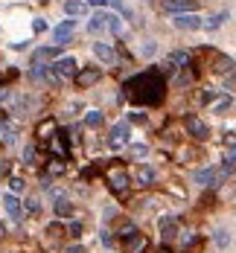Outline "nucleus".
I'll return each mask as SVG.
<instances>
[{
	"label": "nucleus",
	"mask_w": 236,
	"mask_h": 253,
	"mask_svg": "<svg viewBox=\"0 0 236 253\" xmlns=\"http://www.w3.org/2000/svg\"><path fill=\"white\" fill-rule=\"evenodd\" d=\"M158 253H172V251H167V248H161V251H158Z\"/></svg>",
	"instance_id": "obj_43"
},
{
	"label": "nucleus",
	"mask_w": 236,
	"mask_h": 253,
	"mask_svg": "<svg viewBox=\"0 0 236 253\" xmlns=\"http://www.w3.org/2000/svg\"><path fill=\"white\" fill-rule=\"evenodd\" d=\"M187 131H190V137H196V140H207V137H210L207 123H202L199 117H187Z\"/></svg>",
	"instance_id": "obj_11"
},
{
	"label": "nucleus",
	"mask_w": 236,
	"mask_h": 253,
	"mask_svg": "<svg viewBox=\"0 0 236 253\" xmlns=\"http://www.w3.org/2000/svg\"><path fill=\"white\" fill-rule=\"evenodd\" d=\"M178 230H181V227H178V219H164V221H161V236H164V242H172V239L178 236Z\"/></svg>",
	"instance_id": "obj_15"
},
{
	"label": "nucleus",
	"mask_w": 236,
	"mask_h": 253,
	"mask_svg": "<svg viewBox=\"0 0 236 253\" xmlns=\"http://www.w3.org/2000/svg\"><path fill=\"white\" fill-rule=\"evenodd\" d=\"M169 67H187L190 64V53L187 50H175V53H169Z\"/></svg>",
	"instance_id": "obj_17"
},
{
	"label": "nucleus",
	"mask_w": 236,
	"mask_h": 253,
	"mask_svg": "<svg viewBox=\"0 0 236 253\" xmlns=\"http://www.w3.org/2000/svg\"><path fill=\"white\" fill-rule=\"evenodd\" d=\"M228 18H231L228 12H216V15H213L210 21H204V30H210V32H213V30H219V27H222V24H225Z\"/></svg>",
	"instance_id": "obj_21"
},
{
	"label": "nucleus",
	"mask_w": 236,
	"mask_h": 253,
	"mask_svg": "<svg viewBox=\"0 0 236 253\" xmlns=\"http://www.w3.org/2000/svg\"><path fill=\"white\" fill-rule=\"evenodd\" d=\"M47 172H50V175H62V172H65V163H62L59 158L50 160V163H47Z\"/></svg>",
	"instance_id": "obj_30"
},
{
	"label": "nucleus",
	"mask_w": 236,
	"mask_h": 253,
	"mask_svg": "<svg viewBox=\"0 0 236 253\" xmlns=\"http://www.w3.org/2000/svg\"><path fill=\"white\" fill-rule=\"evenodd\" d=\"M73 32H76V21H62V24L53 30V41H56V47L67 44L70 38H73Z\"/></svg>",
	"instance_id": "obj_9"
},
{
	"label": "nucleus",
	"mask_w": 236,
	"mask_h": 253,
	"mask_svg": "<svg viewBox=\"0 0 236 253\" xmlns=\"http://www.w3.org/2000/svg\"><path fill=\"white\" fill-rule=\"evenodd\" d=\"M94 56L105 64H117V53H114V47L111 44H105V41H97L94 44Z\"/></svg>",
	"instance_id": "obj_12"
},
{
	"label": "nucleus",
	"mask_w": 236,
	"mask_h": 253,
	"mask_svg": "<svg viewBox=\"0 0 236 253\" xmlns=\"http://www.w3.org/2000/svg\"><path fill=\"white\" fill-rule=\"evenodd\" d=\"M167 9L175 12V15H184V12H193L196 3H193V0H167Z\"/></svg>",
	"instance_id": "obj_16"
},
{
	"label": "nucleus",
	"mask_w": 236,
	"mask_h": 253,
	"mask_svg": "<svg viewBox=\"0 0 236 253\" xmlns=\"http://www.w3.org/2000/svg\"><path fill=\"white\" fill-rule=\"evenodd\" d=\"M47 146H50V155H53V158H59V160H65V158H67V152H70V149H67V137H65V134H59V131L47 140Z\"/></svg>",
	"instance_id": "obj_8"
},
{
	"label": "nucleus",
	"mask_w": 236,
	"mask_h": 253,
	"mask_svg": "<svg viewBox=\"0 0 236 253\" xmlns=\"http://www.w3.org/2000/svg\"><path fill=\"white\" fill-rule=\"evenodd\" d=\"M216 73H234V59H219Z\"/></svg>",
	"instance_id": "obj_29"
},
{
	"label": "nucleus",
	"mask_w": 236,
	"mask_h": 253,
	"mask_svg": "<svg viewBox=\"0 0 236 253\" xmlns=\"http://www.w3.org/2000/svg\"><path fill=\"white\" fill-rule=\"evenodd\" d=\"M33 30H35V32H47V24L38 18V21H33Z\"/></svg>",
	"instance_id": "obj_39"
},
{
	"label": "nucleus",
	"mask_w": 236,
	"mask_h": 253,
	"mask_svg": "<svg viewBox=\"0 0 236 253\" xmlns=\"http://www.w3.org/2000/svg\"><path fill=\"white\" fill-rule=\"evenodd\" d=\"M56 216L59 219H70L73 216V204H70L67 198H56Z\"/></svg>",
	"instance_id": "obj_19"
},
{
	"label": "nucleus",
	"mask_w": 236,
	"mask_h": 253,
	"mask_svg": "<svg viewBox=\"0 0 236 253\" xmlns=\"http://www.w3.org/2000/svg\"><path fill=\"white\" fill-rule=\"evenodd\" d=\"M105 178H108V187H111L114 195H120V198L129 195V181H132V178H129V172H126L123 166H111Z\"/></svg>",
	"instance_id": "obj_2"
},
{
	"label": "nucleus",
	"mask_w": 236,
	"mask_h": 253,
	"mask_svg": "<svg viewBox=\"0 0 236 253\" xmlns=\"http://www.w3.org/2000/svg\"><path fill=\"white\" fill-rule=\"evenodd\" d=\"M234 169H236V143H234V146H231V152L225 155V166H222V175L228 178V175H231Z\"/></svg>",
	"instance_id": "obj_20"
},
{
	"label": "nucleus",
	"mask_w": 236,
	"mask_h": 253,
	"mask_svg": "<svg viewBox=\"0 0 236 253\" xmlns=\"http://www.w3.org/2000/svg\"><path fill=\"white\" fill-rule=\"evenodd\" d=\"M213 242H216V248H228V242H231V236H228L225 230H216V233H213Z\"/></svg>",
	"instance_id": "obj_28"
},
{
	"label": "nucleus",
	"mask_w": 236,
	"mask_h": 253,
	"mask_svg": "<svg viewBox=\"0 0 236 253\" xmlns=\"http://www.w3.org/2000/svg\"><path fill=\"white\" fill-rule=\"evenodd\" d=\"M24 187H27V184H24L21 178H9V190H12V195H18V192H24Z\"/></svg>",
	"instance_id": "obj_31"
},
{
	"label": "nucleus",
	"mask_w": 236,
	"mask_h": 253,
	"mask_svg": "<svg viewBox=\"0 0 236 253\" xmlns=\"http://www.w3.org/2000/svg\"><path fill=\"white\" fill-rule=\"evenodd\" d=\"M24 163H27V166L35 163V146H27V149H24Z\"/></svg>",
	"instance_id": "obj_36"
},
{
	"label": "nucleus",
	"mask_w": 236,
	"mask_h": 253,
	"mask_svg": "<svg viewBox=\"0 0 236 253\" xmlns=\"http://www.w3.org/2000/svg\"><path fill=\"white\" fill-rule=\"evenodd\" d=\"M50 70L56 73V79H70V76H76V73H79V64H76V59H70V56H67V59H59Z\"/></svg>",
	"instance_id": "obj_5"
},
{
	"label": "nucleus",
	"mask_w": 236,
	"mask_h": 253,
	"mask_svg": "<svg viewBox=\"0 0 236 253\" xmlns=\"http://www.w3.org/2000/svg\"><path fill=\"white\" fill-rule=\"evenodd\" d=\"M228 108H231V96L225 94V96H222V99H219V102H216V111L222 114V111H228Z\"/></svg>",
	"instance_id": "obj_37"
},
{
	"label": "nucleus",
	"mask_w": 236,
	"mask_h": 253,
	"mask_svg": "<svg viewBox=\"0 0 236 253\" xmlns=\"http://www.w3.org/2000/svg\"><path fill=\"white\" fill-rule=\"evenodd\" d=\"M219 178H222V172H219V169H213V166H207V169H202V172L196 175L199 187H204V190H213V187L219 184Z\"/></svg>",
	"instance_id": "obj_10"
},
{
	"label": "nucleus",
	"mask_w": 236,
	"mask_h": 253,
	"mask_svg": "<svg viewBox=\"0 0 236 253\" xmlns=\"http://www.w3.org/2000/svg\"><path fill=\"white\" fill-rule=\"evenodd\" d=\"M129 143V126L126 123H117V126L111 128V134H108V149H123Z\"/></svg>",
	"instance_id": "obj_4"
},
{
	"label": "nucleus",
	"mask_w": 236,
	"mask_h": 253,
	"mask_svg": "<svg viewBox=\"0 0 236 253\" xmlns=\"http://www.w3.org/2000/svg\"><path fill=\"white\" fill-rule=\"evenodd\" d=\"M140 53H143V56H146V59H152V56H155V53H158V44H155V41H146V44H143V50H140Z\"/></svg>",
	"instance_id": "obj_33"
},
{
	"label": "nucleus",
	"mask_w": 236,
	"mask_h": 253,
	"mask_svg": "<svg viewBox=\"0 0 236 253\" xmlns=\"http://www.w3.org/2000/svg\"><path fill=\"white\" fill-rule=\"evenodd\" d=\"M67 233H70V236H79V233H82V224H79V221H73V224L67 227Z\"/></svg>",
	"instance_id": "obj_38"
},
{
	"label": "nucleus",
	"mask_w": 236,
	"mask_h": 253,
	"mask_svg": "<svg viewBox=\"0 0 236 253\" xmlns=\"http://www.w3.org/2000/svg\"><path fill=\"white\" fill-rule=\"evenodd\" d=\"M172 24L178 27V30H187V32H193V30H202L204 27V21L196 15V12H184V15H175L172 18Z\"/></svg>",
	"instance_id": "obj_3"
},
{
	"label": "nucleus",
	"mask_w": 236,
	"mask_h": 253,
	"mask_svg": "<svg viewBox=\"0 0 236 253\" xmlns=\"http://www.w3.org/2000/svg\"><path fill=\"white\" fill-rule=\"evenodd\" d=\"M105 27L114 32V35H120V32H123V18H120V15H111V12H108V15H105Z\"/></svg>",
	"instance_id": "obj_22"
},
{
	"label": "nucleus",
	"mask_w": 236,
	"mask_h": 253,
	"mask_svg": "<svg viewBox=\"0 0 236 253\" xmlns=\"http://www.w3.org/2000/svg\"><path fill=\"white\" fill-rule=\"evenodd\" d=\"M117 233H120V239H132V236H137V227L135 224H120V230H117Z\"/></svg>",
	"instance_id": "obj_27"
},
{
	"label": "nucleus",
	"mask_w": 236,
	"mask_h": 253,
	"mask_svg": "<svg viewBox=\"0 0 236 253\" xmlns=\"http://www.w3.org/2000/svg\"><path fill=\"white\" fill-rule=\"evenodd\" d=\"M65 253H82V245H67V251Z\"/></svg>",
	"instance_id": "obj_41"
},
{
	"label": "nucleus",
	"mask_w": 236,
	"mask_h": 253,
	"mask_svg": "<svg viewBox=\"0 0 236 253\" xmlns=\"http://www.w3.org/2000/svg\"><path fill=\"white\" fill-rule=\"evenodd\" d=\"M73 79H76V85H79V88H91V85H97V82L102 79V70H100V67H82Z\"/></svg>",
	"instance_id": "obj_6"
},
{
	"label": "nucleus",
	"mask_w": 236,
	"mask_h": 253,
	"mask_svg": "<svg viewBox=\"0 0 236 253\" xmlns=\"http://www.w3.org/2000/svg\"><path fill=\"white\" fill-rule=\"evenodd\" d=\"M146 155H149V146H143V143L132 146V158H146Z\"/></svg>",
	"instance_id": "obj_32"
},
{
	"label": "nucleus",
	"mask_w": 236,
	"mask_h": 253,
	"mask_svg": "<svg viewBox=\"0 0 236 253\" xmlns=\"http://www.w3.org/2000/svg\"><path fill=\"white\" fill-rule=\"evenodd\" d=\"M3 233H6V230H3V224H0V236H3Z\"/></svg>",
	"instance_id": "obj_44"
},
{
	"label": "nucleus",
	"mask_w": 236,
	"mask_h": 253,
	"mask_svg": "<svg viewBox=\"0 0 236 253\" xmlns=\"http://www.w3.org/2000/svg\"><path fill=\"white\" fill-rule=\"evenodd\" d=\"M126 251L129 253H143L146 251V239L137 233V236H132V239H126Z\"/></svg>",
	"instance_id": "obj_18"
},
{
	"label": "nucleus",
	"mask_w": 236,
	"mask_h": 253,
	"mask_svg": "<svg viewBox=\"0 0 236 253\" xmlns=\"http://www.w3.org/2000/svg\"><path fill=\"white\" fill-rule=\"evenodd\" d=\"M102 123H105V117H102L100 111H88V114H85V126L88 128H100Z\"/></svg>",
	"instance_id": "obj_25"
},
{
	"label": "nucleus",
	"mask_w": 236,
	"mask_h": 253,
	"mask_svg": "<svg viewBox=\"0 0 236 253\" xmlns=\"http://www.w3.org/2000/svg\"><path fill=\"white\" fill-rule=\"evenodd\" d=\"M38 137H44V140H50L53 134H56V120H44L41 126H38V131H35Z\"/></svg>",
	"instance_id": "obj_24"
},
{
	"label": "nucleus",
	"mask_w": 236,
	"mask_h": 253,
	"mask_svg": "<svg viewBox=\"0 0 236 253\" xmlns=\"http://www.w3.org/2000/svg\"><path fill=\"white\" fill-rule=\"evenodd\" d=\"M3 210H6V216L12 219V221H21L24 219V204L18 201V195H3Z\"/></svg>",
	"instance_id": "obj_7"
},
{
	"label": "nucleus",
	"mask_w": 236,
	"mask_h": 253,
	"mask_svg": "<svg viewBox=\"0 0 236 253\" xmlns=\"http://www.w3.org/2000/svg\"><path fill=\"white\" fill-rule=\"evenodd\" d=\"M65 12H67V15H82V12H85V3H79V0H67V3H65Z\"/></svg>",
	"instance_id": "obj_26"
},
{
	"label": "nucleus",
	"mask_w": 236,
	"mask_h": 253,
	"mask_svg": "<svg viewBox=\"0 0 236 253\" xmlns=\"http://www.w3.org/2000/svg\"><path fill=\"white\" fill-rule=\"evenodd\" d=\"M108 0H91V6H105Z\"/></svg>",
	"instance_id": "obj_42"
},
{
	"label": "nucleus",
	"mask_w": 236,
	"mask_h": 253,
	"mask_svg": "<svg viewBox=\"0 0 236 253\" xmlns=\"http://www.w3.org/2000/svg\"><path fill=\"white\" fill-rule=\"evenodd\" d=\"M135 181L140 184V187H152V184H155V169H152V166H137Z\"/></svg>",
	"instance_id": "obj_14"
},
{
	"label": "nucleus",
	"mask_w": 236,
	"mask_h": 253,
	"mask_svg": "<svg viewBox=\"0 0 236 253\" xmlns=\"http://www.w3.org/2000/svg\"><path fill=\"white\" fill-rule=\"evenodd\" d=\"M9 99H12V91H6V88H0V105H3V102H9Z\"/></svg>",
	"instance_id": "obj_40"
},
{
	"label": "nucleus",
	"mask_w": 236,
	"mask_h": 253,
	"mask_svg": "<svg viewBox=\"0 0 236 253\" xmlns=\"http://www.w3.org/2000/svg\"><path fill=\"white\" fill-rule=\"evenodd\" d=\"M108 3H111V6H114V9H117V12H120V15H126V18H129V15H132V12H129V6H126V3H123V0H108Z\"/></svg>",
	"instance_id": "obj_35"
},
{
	"label": "nucleus",
	"mask_w": 236,
	"mask_h": 253,
	"mask_svg": "<svg viewBox=\"0 0 236 253\" xmlns=\"http://www.w3.org/2000/svg\"><path fill=\"white\" fill-rule=\"evenodd\" d=\"M38 210H41V204H38V198H30V201H27V204H24V213H38Z\"/></svg>",
	"instance_id": "obj_34"
},
{
	"label": "nucleus",
	"mask_w": 236,
	"mask_h": 253,
	"mask_svg": "<svg viewBox=\"0 0 236 253\" xmlns=\"http://www.w3.org/2000/svg\"><path fill=\"white\" fill-rule=\"evenodd\" d=\"M56 56H59V47H41L33 53V67H44V62H50Z\"/></svg>",
	"instance_id": "obj_13"
},
{
	"label": "nucleus",
	"mask_w": 236,
	"mask_h": 253,
	"mask_svg": "<svg viewBox=\"0 0 236 253\" xmlns=\"http://www.w3.org/2000/svg\"><path fill=\"white\" fill-rule=\"evenodd\" d=\"M126 96L137 102V105H155V102H161L164 99V91H167V85H164V76L161 73H155V70H146V73H137L132 76L129 82H126Z\"/></svg>",
	"instance_id": "obj_1"
},
{
	"label": "nucleus",
	"mask_w": 236,
	"mask_h": 253,
	"mask_svg": "<svg viewBox=\"0 0 236 253\" xmlns=\"http://www.w3.org/2000/svg\"><path fill=\"white\" fill-rule=\"evenodd\" d=\"M105 15H108V12H97V15L91 18V24H88V32H94V35H97V32L105 30Z\"/></svg>",
	"instance_id": "obj_23"
}]
</instances>
